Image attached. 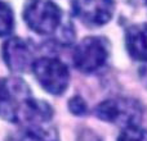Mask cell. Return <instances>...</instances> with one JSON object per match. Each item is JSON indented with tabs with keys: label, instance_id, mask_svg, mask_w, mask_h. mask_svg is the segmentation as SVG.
<instances>
[{
	"label": "cell",
	"instance_id": "obj_10",
	"mask_svg": "<svg viewBox=\"0 0 147 141\" xmlns=\"http://www.w3.org/2000/svg\"><path fill=\"white\" fill-rule=\"evenodd\" d=\"M16 26L14 13L8 3L0 0V37H8Z\"/></svg>",
	"mask_w": 147,
	"mask_h": 141
},
{
	"label": "cell",
	"instance_id": "obj_5",
	"mask_svg": "<svg viewBox=\"0 0 147 141\" xmlns=\"http://www.w3.org/2000/svg\"><path fill=\"white\" fill-rule=\"evenodd\" d=\"M34 76L48 94L59 96L70 85V69L65 62L54 57H40L32 64Z\"/></svg>",
	"mask_w": 147,
	"mask_h": 141
},
{
	"label": "cell",
	"instance_id": "obj_9",
	"mask_svg": "<svg viewBox=\"0 0 147 141\" xmlns=\"http://www.w3.org/2000/svg\"><path fill=\"white\" fill-rule=\"evenodd\" d=\"M18 127L8 136L7 141H59L58 132L51 123Z\"/></svg>",
	"mask_w": 147,
	"mask_h": 141
},
{
	"label": "cell",
	"instance_id": "obj_8",
	"mask_svg": "<svg viewBox=\"0 0 147 141\" xmlns=\"http://www.w3.org/2000/svg\"><path fill=\"white\" fill-rule=\"evenodd\" d=\"M124 44L133 61L147 63V22L130 25L125 30Z\"/></svg>",
	"mask_w": 147,
	"mask_h": 141
},
{
	"label": "cell",
	"instance_id": "obj_6",
	"mask_svg": "<svg viewBox=\"0 0 147 141\" xmlns=\"http://www.w3.org/2000/svg\"><path fill=\"white\" fill-rule=\"evenodd\" d=\"M72 14L89 28L106 26L116 10L115 0H71Z\"/></svg>",
	"mask_w": 147,
	"mask_h": 141
},
{
	"label": "cell",
	"instance_id": "obj_13",
	"mask_svg": "<svg viewBox=\"0 0 147 141\" xmlns=\"http://www.w3.org/2000/svg\"><path fill=\"white\" fill-rule=\"evenodd\" d=\"M146 3H147V0H146Z\"/></svg>",
	"mask_w": 147,
	"mask_h": 141
},
{
	"label": "cell",
	"instance_id": "obj_7",
	"mask_svg": "<svg viewBox=\"0 0 147 141\" xmlns=\"http://www.w3.org/2000/svg\"><path fill=\"white\" fill-rule=\"evenodd\" d=\"M1 55L5 66L12 73H25L32 68L35 49L30 41L18 36H12L5 40L1 48Z\"/></svg>",
	"mask_w": 147,
	"mask_h": 141
},
{
	"label": "cell",
	"instance_id": "obj_3",
	"mask_svg": "<svg viewBox=\"0 0 147 141\" xmlns=\"http://www.w3.org/2000/svg\"><path fill=\"white\" fill-rule=\"evenodd\" d=\"M111 54V44L105 36H86L72 50V64L79 72L92 74L105 68Z\"/></svg>",
	"mask_w": 147,
	"mask_h": 141
},
{
	"label": "cell",
	"instance_id": "obj_11",
	"mask_svg": "<svg viewBox=\"0 0 147 141\" xmlns=\"http://www.w3.org/2000/svg\"><path fill=\"white\" fill-rule=\"evenodd\" d=\"M117 141H147V130L141 126L125 127L120 131Z\"/></svg>",
	"mask_w": 147,
	"mask_h": 141
},
{
	"label": "cell",
	"instance_id": "obj_1",
	"mask_svg": "<svg viewBox=\"0 0 147 141\" xmlns=\"http://www.w3.org/2000/svg\"><path fill=\"white\" fill-rule=\"evenodd\" d=\"M0 117L17 126L51 123L53 108L35 99L28 85L20 77L0 80Z\"/></svg>",
	"mask_w": 147,
	"mask_h": 141
},
{
	"label": "cell",
	"instance_id": "obj_2",
	"mask_svg": "<svg viewBox=\"0 0 147 141\" xmlns=\"http://www.w3.org/2000/svg\"><path fill=\"white\" fill-rule=\"evenodd\" d=\"M23 21L34 33L49 37L58 46L75 41V28L58 4L52 0H28L23 8Z\"/></svg>",
	"mask_w": 147,
	"mask_h": 141
},
{
	"label": "cell",
	"instance_id": "obj_12",
	"mask_svg": "<svg viewBox=\"0 0 147 141\" xmlns=\"http://www.w3.org/2000/svg\"><path fill=\"white\" fill-rule=\"evenodd\" d=\"M67 106H69L70 113L74 114L76 117H84L88 114V104H86L85 99L81 98L80 95H75L72 96L71 99L67 103Z\"/></svg>",
	"mask_w": 147,
	"mask_h": 141
},
{
	"label": "cell",
	"instance_id": "obj_4",
	"mask_svg": "<svg viewBox=\"0 0 147 141\" xmlns=\"http://www.w3.org/2000/svg\"><path fill=\"white\" fill-rule=\"evenodd\" d=\"M94 116L102 122L116 124L123 128L140 126L143 118V106L132 98H110L94 108Z\"/></svg>",
	"mask_w": 147,
	"mask_h": 141
}]
</instances>
